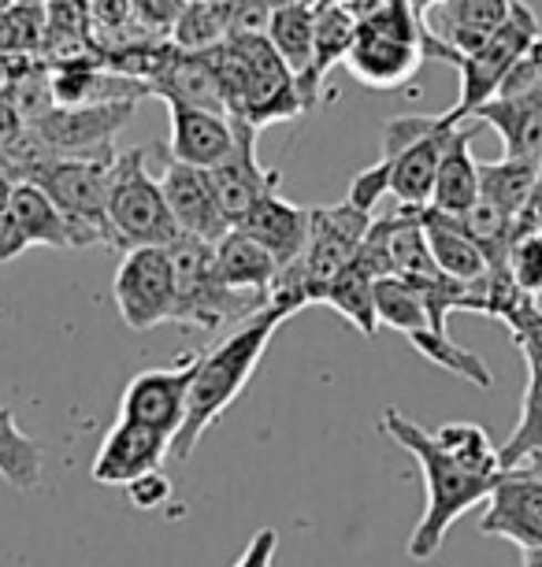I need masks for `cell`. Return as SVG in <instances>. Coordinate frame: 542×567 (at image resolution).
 I'll return each instance as SVG.
<instances>
[{
    "mask_svg": "<svg viewBox=\"0 0 542 567\" xmlns=\"http://www.w3.org/2000/svg\"><path fill=\"white\" fill-rule=\"evenodd\" d=\"M379 423L390 442H398L420 464L428 508L409 538V556L428 560L439 553L453 523L491 497L494 483L502 478V460L480 423H442L439 431H423L398 409L382 412Z\"/></svg>",
    "mask_w": 542,
    "mask_h": 567,
    "instance_id": "1",
    "label": "cell"
},
{
    "mask_svg": "<svg viewBox=\"0 0 542 567\" xmlns=\"http://www.w3.org/2000/svg\"><path fill=\"white\" fill-rule=\"evenodd\" d=\"M294 316L290 305L275 301L268 308H260L257 316L242 319L219 346H212L205 352H197V368L194 382H190V398H186V415L178 434L172 437V456L186 460L194 456L197 442L205 437V431L219 420L231 404L238 401V393L249 386L253 371L260 368L264 352H268L275 330Z\"/></svg>",
    "mask_w": 542,
    "mask_h": 567,
    "instance_id": "2",
    "label": "cell"
},
{
    "mask_svg": "<svg viewBox=\"0 0 542 567\" xmlns=\"http://www.w3.org/2000/svg\"><path fill=\"white\" fill-rule=\"evenodd\" d=\"M115 153L104 156H49L41 164L19 171L16 178H27L41 186L57 200V208L74 223L86 249L109 245L115 249L112 227H109V175H112Z\"/></svg>",
    "mask_w": 542,
    "mask_h": 567,
    "instance_id": "3",
    "label": "cell"
},
{
    "mask_svg": "<svg viewBox=\"0 0 542 567\" xmlns=\"http://www.w3.org/2000/svg\"><path fill=\"white\" fill-rule=\"evenodd\" d=\"M109 227L120 252L142 249V245H172L183 238L167 208L161 178H153L145 167V148H126L112 159Z\"/></svg>",
    "mask_w": 542,
    "mask_h": 567,
    "instance_id": "4",
    "label": "cell"
},
{
    "mask_svg": "<svg viewBox=\"0 0 542 567\" xmlns=\"http://www.w3.org/2000/svg\"><path fill=\"white\" fill-rule=\"evenodd\" d=\"M376 316H379V327H390V330H398V334H406L409 346L417 349L420 357H428L434 368L450 371L480 390L494 386L491 363H487L480 352L457 346L450 338V330L434 327L428 305H423L420 293L401 282V278L382 275L376 282Z\"/></svg>",
    "mask_w": 542,
    "mask_h": 567,
    "instance_id": "5",
    "label": "cell"
},
{
    "mask_svg": "<svg viewBox=\"0 0 542 567\" xmlns=\"http://www.w3.org/2000/svg\"><path fill=\"white\" fill-rule=\"evenodd\" d=\"M175 264V312L172 323L194 327V330H219L231 319H249L272 301L260 297L227 290L216 275V260H212V245L197 238H178L167 245Z\"/></svg>",
    "mask_w": 542,
    "mask_h": 567,
    "instance_id": "6",
    "label": "cell"
},
{
    "mask_svg": "<svg viewBox=\"0 0 542 567\" xmlns=\"http://www.w3.org/2000/svg\"><path fill=\"white\" fill-rule=\"evenodd\" d=\"M450 131L453 126H446L439 115H398V120L387 123L382 164L390 171V197L398 200V208H431L439 156Z\"/></svg>",
    "mask_w": 542,
    "mask_h": 567,
    "instance_id": "7",
    "label": "cell"
},
{
    "mask_svg": "<svg viewBox=\"0 0 542 567\" xmlns=\"http://www.w3.org/2000/svg\"><path fill=\"white\" fill-rule=\"evenodd\" d=\"M542 34H539V19L531 12L528 4H520L513 0V8H509V19L502 23V30L480 45L475 52H464V56L453 60L457 74H461V93H457V104L450 112H442L439 120L446 126H461L464 120H472V112L480 109V104L494 101L498 85L505 82L509 68L524 56V52L535 45Z\"/></svg>",
    "mask_w": 542,
    "mask_h": 567,
    "instance_id": "8",
    "label": "cell"
},
{
    "mask_svg": "<svg viewBox=\"0 0 542 567\" xmlns=\"http://www.w3.org/2000/svg\"><path fill=\"white\" fill-rule=\"evenodd\" d=\"M457 56H461V52H453L439 34L431 41H423V38L398 34V30L360 23L342 63L360 85H368V90H401V85H409L417 79V71L428 60L453 63Z\"/></svg>",
    "mask_w": 542,
    "mask_h": 567,
    "instance_id": "9",
    "label": "cell"
},
{
    "mask_svg": "<svg viewBox=\"0 0 542 567\" xmlns=\"http://www.w3.org/2000/svg\"><path fill=\"white\" fill-rule=\"evenodd\" d=\"M115 308L131 330H153L172 323L175 312V264L167 245L126 249L115 271Z\"/></svg>",
    "mask_w": 542,
    "mask_h": 567,
    "instance_id": "10",
    "label": "cell"
},
{
    "mask_svg": "<svg viewBox=\"0 0 542 567\" xmlns=\"http://www.w3.org/2000/svg\"><path fill=\"white\" fill-rule=\"evenodd\" d=\"M137 101H109V104H52L34 120L38 142L49 156H104L112 153V137L134 120Z\"/></svg>",
    "mask_w": 542,
    "mask_h": 567,
    "instance_id": "11",
    "label": "cell"
},
{
    "mask_svg": "<svg viewBox=\"0 0 542 567\" xmlns=\"http://www.w3.org/2000/svg\"><path fill=\"white\" fill-rule=\"evenodd\" d=\"M480 534L505 538L520 549H542V471L531 464L502 471L487 497Z\"/></svg>",
    "mask_w": 542,
    "mask_h": 567,
    "instance_id": "12",
    "label": "cell"
},
{
    "mask_svg": "<svg viewBox=\"0 0 542 567\" xmlns=\"http://www.w3.org/2000/svg\"><path fill=\"white\" fill-rule=\"evenodd\" d=\"M194 368H197V352H190L175 368L134 374L120 398V420L149 426V431H156L164 437H175L186 415Z\"/></svg>",
    "mask_w": 542,
    "mask_h": 567,
    "instance_id": "13",
    "label": "cell"
},
{
    "mask_svg": "<svg viewBox=\"0 0 542 567\" xmlns=\"http://www.w3.org/2000/svg\"><path fill=\"white\" fill-rule=\"evenodd\" d=\"M235 131L238 137L227 159H219L216 167L205 171L212 197H216L223 219H227L231 227H238L264 194L279 189V171L260 167V159H257V126L235 120Z\"/></svg>",
    "mask_w": 542,
    "mask_h": 567,
    "instance_id": "14",
    "label": "cell"
},
{
    "mask_svg": "<svg viewBox=\"0 0 542 567\" xmlns=\"http://www.w3.org/2000/svg\"><path fill=\"white\" fill-rule=\"evenodd\" d=\"M164 456H172V437L120 420L104 434L98 456L90 464V478L101 486H131L149 471H161Z\"/></svg>",
    "mask_w": 542,
    "mask_h": 567,
    "instance_id": "15",
    "label": "cell"
},
{
    "mask_svg": "<svg viewBox=\"0 0 542 567\" xmlns=\"http://www.w3.org/2000/svg\"><path fill=\"white\" fill-rule=\"evenodd\" d=\"M161 189L167 197V208H172V219L183 238H197L216 245L223 234L231 230V223L223 219V212L212 197L208 175L201 167L178 164V159H167Z\"/></svg>",
    "mask_w": 542,
    "mask_h": 567,
    "instance_id": "16",
    "label": "cell"
},
{
    "mask_svg": "<svg viewBox=\"0 0 542 567\" xmlns=\"http://www.w3.org/2000/svg\"><path fill=\"white\" fill-rule=\"evenodd\" d=\"M167 123H172V137H167V148H172V159L190 167H216L219 159H227V153L235 148V120L223 112H208V109H194V104H175L167 101Z\"/></svg>",
    "mask_w": 542,
    "mask_h": 567,
    "instance_id": "17",
    "label": "cell"
},
{
    "mask_svg": "<svg viewBox=\"0 0 542 567\" xmlns=\"http://www.w3.org/2000/svg\"><path fill=\"white\" fill-rule=\"evenodd\" d=\"M238 230H246L249 238H257L264 249L275 256L279 275H286L290 267L301 264L305 245H308V208L290 205L286 197H279V189L264 194L257 205L249 208V216L238 223Z\"/></svg>",
    "mask_w": 542,
    "mask_h": 567,
    "instance_id": "18",
    "label": "cell"
},
{
    "mask_svg": "<svg viewBox=\"0 0 542 567\" xmlns=\"http://www.w3.org/2000/svg\"><path fill=\"white\" fill-rule=\"evenodd\" d=\"M212 260H216V275L227 290L272 301V290H275V282H279V264H275V256L264 249L257 238H249L246 230L231 227L223 234V238L212 245Z\"/></svg>",
    "mask_w": 542,
    "mask_h": 567,
    "instance_id": "19",
    "label": "cell"
},
{
    "mask_svg": "<svg viewBox=\"0 0 542 567\" xmlns=\"http://www.w3.org/2000/svg\"><path fill=\"white\" fill-rule=\"evenodd\" d=\"M420 223H423V234H428L434 267H439L446 278H453V282H461V286L483 282L491 264H487L480 245L472 241V234L461 227V219L446 216L439 208H423Z\"/></svg>",
    "mask_w": 542,
    "mask_h": 567,
    "instance_id": "20",
    "label": "cell"
},
{
    "mask_svg": "<svg viewBox=\"0 0 542 567\" xmlns=\"http://www.w3.org/2000/svg\"><path fill=\"white\" fill-rule=\"evenodd\" d=\"M472 120L494 126L505 156L542 159V85L524 97L487 101L472 112Z\"/></svg>",
    "mask_w": 542,
    "mask_h": 567,
    "instance_id": "21",
    "label": "cell"
},
{
    "mask_svg": "<svg viewBox=\"0 0 542 567\" xmlns=\"http://www.w3.org/2000/svg\"><path fill=\"white\" fill-rule=\"evenodd\" d=\"M12 208H16V227L19 238L30 249V245H41V249H86L74 230V223L63 216L45 189L34 186L27 178H16V194H12Z\"/></svg>",
    "mask_w": 542,
    "mask_h": 567,
    "instance_id": "22",
    "label": "cell"
},
{
    "mask_svg": "<svg viewBox=\"0 0 542 567\" xmlns=\"http://www.w3.org/2000/svg\"><path fill=\"white\" fill-rule=\"evenodd\" d=\"M153 97H161L164 104H194V109H208V112H227V101H223L216 68H212L208 52H178L167 60V68L161 71V79L149 85Z\"/></svg>",
    "mask_w": 542,
    "mask_h": 567,
    "instance_id": "23",
    "label": "cell"
},
{
    "mask_svg": "<svg viewBox=\"0 0 542 567\" xmlns=\"http://www.w3.org/2000/svg\"><path fill=\"white\" fill-rule=\"evenodd\" d=\"M268 41L279 52L286 68L294 71L297 93L308 112V82H313V38H316V8L313 0H294V4L275 8L268 19Z\"/></svg>",
    "mask_w": 542,
    "mask_h": 567,
    "instance_id": "24",
    "label": "cell"
},
{
    "mask_svg": "<svg viewBox=\"0 0 542 567\" xmlns=\"http://www.w3.org/2000/svg\"><path fill=\"white\" fill-rule=\"evenodd\" d=\"M480 200V159L472 156L469 131L453 126L439 156V175H434L431 208L446 212V216H461Z\"/></svg>",
    "mask_w": 542,
    "mask_h": 567,
    "instance_id": "25",
    "label": "cell"
},
{
    "mask_svg": "<svg viewBox=\"0 0 542 567\" xmlns=\"http://www.w3.org/2000/svg\"><path fill=\"white\" fill-rule=\"evenodd\" d=\"M316 8V38H313V82H308V112L320 104L327 74L335 63L346 60L349 45L357 34V16L349 12L342 0H313Z\"/></svg>",
    "mask_w": 542,
    "mask_h": 567,
    "instance_id": "26",
    "label": "cell"
},
{
    "mask_svg": "<svg viewBox=\"0 0 542 567\" xmlns=\"http://www.w3.org/2000/svg\"><path fill=\"white\" fill-rule=\"evenodd\" d=\"M376 282L379 275L371 267L354 256L342 271L331 278V286L324 290L320 305L335 308L338 316L346 319L349 327H357L365 338H376L379 334V316H376Z\"/></svg>",
    "mask_w": 542,
    "mask_h": 567,
    "instance_id": "27",
    "label": "cell"
},
{
    "mask_svg": "<svg viewBox=\"0 0 542 567\" xmlns=\"http://www.w3.org/2000/svg\"><path fill=\"white\" fill-rule=\"evenodd\" d=\"M513 0H450L442 16V30H434L453 52H475L487 45L509 19Z\"/></svg>",
    "mask_w": 542,
    "mask_h": 567,
    "instance_id": "28",
    "label": "cell"
},
{
    "mask_svg": "<svg viewBox=\"0 0 542 567\" xmlns=\"http://www.w3.org/2000/svg\"><path fill=\"white\" fill-rule=\"evenodd\" d=\"M542 159H520V156H502L480 164V197L491 200L494 208H502L505 216L524 219L531 208V194H535Z\"/></svg>",
    "mask_w": 542,
    "mask_h": 567,
    "instance_id": "29",
    "label": "cell"
},
{
    "mask_svg": "<svg viewBox=\"0 0 542 567\" xmlns=\"http://www.w3.org/2000/svg\"><path fill=\"white\" fill-rule=\"evenodd\" d=\"M498 460H502V471L542 460V371L539 368H528L524 398H520V420L513 426V434H509V442L498 449Z\"/></svg>",
    "mask_w": 542,
    "mask_h": 567,
    "instance_id": "30",
    "label": "cell"
},
{
    "mask_svg": "<svg viewBox=\"0 0 542 567\" xmlns=\"http://www.w3.org/2000/svg\"><path fill=\"white\" fill-rule=\"evenodd\" d=\"M0 478L23 494L41 486V445L23 434L12 409H0Z\"/></svg>",
    "mask_w": 542,
    "mask_h": 567,
    "instance_id": "31",
    "label": "cell"
},
{
    "mask_svg": "<svg viewBox=\"0 0 542 567\" xmlns=\"http://www.w3.org/2000/svg\"><path fill=\"white\" fill-rule=\"evenodd\" d=\"M231 38L227 8L212 0H186L183 12L172 23V41L178 52H212Z\"/></svg>",
    "mask_w": 542,
    "mask_h": 567,
    "instance_id": "32",
    "label": "cell"
},
{
    "mask_svg": "<svg viewBox=\"0 0 542 567\" xmlns=\"http://www.w3.org/2000/svg\"><path fill=\"white\" fill-rule=\"evenodd\" d=\"M505 271L528 297H542V223L531 216L520 219L513 241H509Z\"/></svg>",
    "mask_w": 542,
    "mask_h": 567,
    "instance_id": "33",
    "label": "cell"
},
{
    "mask_svg": "<svg viewBox=\"0 0 542 567\" xmlns=\"http://www.w3.org/2000/svg\"><path fill=\"white\" fill-rule=\"evenodd\" d=\"M505 323H509V334H513V341H517V349L524 352L528 368L542 371V312H539L535 297H528V301L520 305Z\"/></svg>",
    "mask_w": 542,
    "mask_h": 567,
    "instance_id": "34",
    "label": "cell"
},
{
    "mask_svg": "<svg viewBox=\"0 0 542 567\" xmlns=\"http://www.w3.org/2000/svg\"><path fill=\"white\" fill-rule=\"evenodd\" d=\"M12 194H16V178L4 159H0V264L16 260V256L27 249L23 238H19V227H16Z\"/></svg>",
    "mask_w": 542,
    "mask_h": 567,
    "instance_id": "35",
    "label": "cell"
},
{
    "mask_svg": "<svg viewBox=\"0 0 542 567\" xmlns=\"http://www.w3.org/2000/svg\"><path fill=\"white\" fill-rule=\"evenodd\" d=\"M390 194V171H387V164H371V167H365L360 175L354 178V186H349V194H346V200L354 208H360V212H376V205L382 197Z\"/></svg>",
    "mask_w": 542,
    "mask_h": 567,
    "instance_id": "36",
    "label": "cell"
},
{
    "mask_svg": "<svg viewBox=\"0 0 542 567\" xmlns=\"http://www.w3.org/2000/svg\"><path fill=\"white\" fill-rule=\"evenodd\" d=\"M126 489H131V505L142 508V512H156L172 501V483H167L164 471H149V475H142Z\"/></svg>",
    "mask_w": 542,
    "mask_h": 567,
    "instance_id": "37",
    "label": "cell"
},
{
    "mask_svg": "<svg viewBox=\"0 0 542 567\" xmlns=\"http://www.w3.org/2000/svg\"><path fill=\"white\" fill-rule=\"evenodd\" d=\"M275 549H279V530H275V527H260L249 538L246 553H242L231 567H272L275 564Z\"/></svg>",
    "mask_w": 542,
    "mask_h": 567,
    "instance_id": "38",
    "label": "cell"
},
{
    "mask_svg": "<svg viewBox=\"0 0 542 567\" xmlns=\"http://www.w3.org/2000/svg\"><path fill=\"white\" fill-rule=\"evenodd\" d=\"M406 4L412 8L417 16H428L431 8H439V4H450V0H406Z\"/></svg>",
    "mask_w": 542,
    "mask_h": 567,
    "instance_id": "39",
    "label": "cell"
},
{
    "mask_svg": "<svg viewBox=\"0 0 542 567\" xmlns=\"http://www.w3.org/2000/svg\"><path fill=\"white\" fill-rule=\"evenodd\" d=\"M524 567H542V549H524Z\"/></svg>",
    "mask_w": 542,
    "mask_h": 567,
    "instance_id": "40",
    "label": "cell"
},
{
    "mask_svg": "<svg viewBox=\"0 0 542 567\" xmlns=\"http://www.w3.org/2000/svg\"><path fill=\"white\" fill-rule=\"evenodd\" d=\"M342 4H354V0H342Z\"/></svg>",
    "mask_w": 542,
    "mask_h": 567,
    "instance_id": "41",
    "label": "cell"
}]
</instances>
